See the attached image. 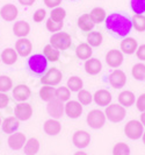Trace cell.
<instances>
[{
  "label": "cell",
  "mask_w": 145,
  "mask_h": 155,
  "mask_svg": "<svg viewBox=\"0 0 145 155\" xmlns=\"http://www.w3.org/2000/svg\"><path fill=\"white\" fill-rule=\"evenodd\" d=\"M129 154H130V148L124 142H118L113 148V155H129Z\"/></svg>",
  "instance_id": "cell-39"
},
{
  "label": "cell",
  "mask_w": 145,
  "mask_h": 155,
  "mask_svg": "<svg viewBox=\"0 0 145 155\" xmlns=\"http://www.w3.org/2000/svg\"><path fill=\"white\" fill-rule=\"evenodd\" d=\"M19 119L16 117H9V118H6L2 123V131L5 133H8V134H12L14 133L19 128Z\"/></svg>",
  "instance_id": "cell-21"
},
{
  "label": "cell",
  "mask_w": 145,
  "mask_h": 155,
  "mask_svg": "<svg viewBox=\"0 0 145 155\" xmlns=\"http://www.w3.org/2000/svg\"><path fill=\"white\" fill-rule=\"evenodd\" d=\"M74 155H87V154H86L85 152H81V150H80V152H77V153H74Z\"/></svg>",
  "instance_id": "cell-50"
},
{
  "label": "cell",
  "mask_w": 145,
  "mask_h": 155,
  "mask_svg": "<svg viewBox=\"0 0 145 155\" xmlns=\"http://www.w3.org/2000/svg\"><path fill=\"white\" fill-rule=\"evenodd\" d=\"M136 55H137L138 60L145 61V45H142L140 47H138V49L136 50Z\"/></svg>",
  "instance_id": "cell-46"
},
{
  "label": "cell",
  "mask_w": 145,
  "mask_h": 155,
  "mask_svg": "<svg viewBox=\"0 0 145 155\" xmlns=\"http://www.w3.org/2000/svg\"><path fill=\"white\" fill-rule=\"evenodd\" d=\"M76 54L80 60H86L87 61L88 58H91L93 51H92V48L88 43H80L77 47Z\"/></svg>",
  "instance_id": "cell-25"
},
{
  "label": "cell",
  "mask_w": 145,
  "mask_h": 155,
  "mask_svg": "<svg viewBox=\"0 0 145 155\" xmlns=\"http://www.w3.org/2000/svg\"><path fill=\"white\" fill-rule=\"evenodd\" d=\"M43 54L46 56V58L50 62H56L59 60V50L56 49L55 47H52L51 45H46L43 49Z\"/></svg>",
  "instance_id": "cell-28"
},
{
  "label": "cell",
  "mask_w": 145,
  "mask_h": 155,
  "mask_svg": "<svg viewBox=\"0 0 145 155\" xmlns=\"http://www.w3.org/2000/svg\"><path fill=\"white\" fill-rule=\"evenodd\" d=\"M70 96H71V91L70 89L66 86H61V87H58L56 90V98L59 99L61 101H69Z\"/></svg>",
  "instance_id": "cell-40"
},
{
  "label": "cell",
  "mask_w": 145,
  "mask_h": 155,
  "mask_svg": "<svg viewBox=\"0 0 145 155\" xmlns=\"http://www.w3.org/2000/svg\"><path fill=\"white\" fill-rule=\"evenodd\" d=\"M13 31H14V34L19 38H24L26 35L29 34L30 31V26L28 25V22L26 21H19L14 25L13 27Z\"/></svg>",
  "instance_id": "cell-26"
},
{
  "label": "cell",
  "mask_w": 145,
  "mask_h": 155,
  "mask_svg": "<svg viewBox=\"0 0 145 155\" xmlns=\"http://www.w3.org/2000/svg\"><path fill=\"white\" fill-rule=\"evenodd\" d=\"M93 101V96L91 94L90 91L87 90H80L78 92V101L81 104V105H88L91 104Z\"/></svg>",
  "instance_id": "cell-38"
},
{
  "label": "cell",
  "mask_w": 145,
  "mask_h": 155,
  "mask_svg": "<svg viewBox=\"0 0 145 155\" xmlns=\"http://www.w3.org/2000/svg\"><path fill=\"white\" fill-rule=\"evenodd\" d=\"M83 79L78 76H72L69 78L68 81V87L70 89V91H73V92H79L80 90H83Z\"/></svg>",
  "instance_id": "cell-32"
},
{
  "label": "cell",
  "mask_w": 145,
  "mask_h": 155,
  "mask_svg": "<svg viewBox=\"0 0 145 155\" xmlns=\"http://www.w3.org/2000/svg\"><path fill=\"white\" fill-rule=\"evenodd\" d=\"M19 1L23 6H30V5H33L35 2V0H19Z\"/></svg>",
  "instance_id": "cell-48"
},
{
  "label": "cell",
  "mask_w": 145,
  "mask_h": 155,
  "mask_svg": "<svg viewBox=\"0 0 145 155\" xmlns=\"http://www.w3.org/2000/svg\"><path fill=\"white\" fill-rule=\"evenodd\" d=\"M46 11L44 9H37L35 13H34V21L36 22H41L44 18H46Z\"/></svg>",
  "instance_id": "cell-44"
},
{
  "label": "cell",
  "mask_w": 145,
  "mask_h": 155,
  "mask_svg": "<svg viewBox=\"0 0 145 155\" xmlns=\"http://www.w3.org/2000/svg\"><path fill=\"white\" fill-rule=\"evenodd\" d=\"M0 61H1V58H0Z\"/></svg>",
  "instance_id": "cell-53"
},
{
  "label": "cell",
  "mask_w": 145,
  "mask_h": 155,
  "mask_svg": "<svg viewBox=\"0 0 145 155\" xmlns=\"http://www.w3.org/2000/svg\"><path fill=\"white\" fill-rule=\"evenodd\" d=\"M63 26H64L63 21L61 22H57V21H54L51 19H49L46 21V28H48V31H56L57 33V31H61V28H63Z\"/></svg>",
  "instance_id": "cell-42"
},
{
  "label": "cell",
  "mask_w": 145,
  "mask_h": 155,
  "mask_svg": "<svg viewBox=\"0 0 145 155\" xmlns=\"http://www.w3.org/2000/svg\"><path fill=\"white\" fill-rule=\"evenodd\" d=\"M61 131V125L57 119H49L44 123V132L49 135H57Z\"/></svg>",
  "instance_id": "cell-18"
},
{
  "label": "cell",
  "mask_w": 145,
  "mask_h": 155,
  "mask_svg": "<svg viewBox=\"0 0 145 155\" xmlns=\"http://www.w3.org/2000/svg\"><path fill=\"white\" fill-rule=\"evenodd\" d=\"M125 135L131 140H137L143 137L144 133V126L138 120H130L124 127Z\"/></svg>",
  "instance_id": "cell-5"
},
{
  "label": "cell",
  "mask_w": 145,
  "mask_h": 155,
  "mask_svg": "<svg viewBox=\"0 0 145 155\" xmlns=\"http://www.w3.org/2000/svg\"><path fill=\"white\" fill-rule=\"evenodd\" d=\"M39 97L41 99L44 101H52L54 98H56V90L54 87H51L50 85H44L43 87H41L39 90Z\"/></svg>",
  "instance_id": "cell-30"
},
{
  "label": "cell",
  "mask_w": 145,
  "mask_h": 155,
  "mask_svg": "<svg viewBox=\"0 0 145 155\" xmlns=\"http://www.w3.org/2000/svg\"><path fill=\"white\" fill-rule=\"evenodd\" d=\"M46 111L54 119H59L63 116V113L65 112V105L63 104L61 101L57 99V98H54L52 101H50L48 103Z\"/></svg>",
  "instance_id": "cell-8"
},
{
  "label": "cell",
  "mask_w": 145,
  "mask_h": 155,
  "mask_svg": "<svg viewBox=\"0 0 145 155\" xmlns=\"http://www.w3.org/2000/svg\"><path fill=\"white\" fill-rule=\"evenodd\" d=\"M131 21L137 31H145V16L143 14H135Z\"/></svg>",
  "instance_id": "cell-34"
},
{
  "label": "cell",
  "mask_w": 145,
  "mask_h": 155,
  "mask_svg": "<svg viewBox=\"0 0 145 155\" xmlns=\"http://www.w3.org/2000/svg\"><path fill=\"white\" fill-rule=\"evenodd\" d=\"M31 42L29 40H27L26 38H21L20 40H17L15 43V49L16 53L22 56V57H26L30 54L31 51Z\"/></svg>",
  "instance_id": "cell-16"
},
{
  "label": "cell",
  "mask_w": 145,
  "mask_h": 155,
  "mask_svg": "<svg viewBox=\"0 0 145 155\" xmlns=\"http://www.w3.org/2000/svg\"><path fill=\"white\" fill-rule=\"evenodd\" d=\"M140 123L143 124V126H145V112H142L140 114Z\"/></svg>",
  "instance_id": "cell-49"
},
{
  "label": "cell",
  "mask_w": 145,
  "mask_h": 155,
  "mask_svg": "<svg viewBox=\"0 0 145 155\" xmlns=\"http://www.w3.org/2000/svg\"><path fill=\"white\" fill-rule=\"evenodd\" d=\"M0 125H1V117H0Z\"/></svg>",
  "instance_id": "cell-52"
},
{
  "label": "cell",
  "mask_w": 145,
  "mask_h": 155,
  "mask_svg": "<svg viewBox=\"0 0 145 155\" xmlns=\"http://www.w3.org/2000/svg\"><path fill=\"white\" fill-rule=\"evenodd\" d=\"M106 119L107 117L105 114V112L100 110H92L87 116V124L93 130H99L105 125Z\"/></svg>",
  "instance_id": "cell-6"
},
{
  "label": "cell",
  "mask_w": 145,
  "mask_h": 155,
  "mask_svg": "<svg viewBox=\"0 0 145 155\" xmlns=\"http://www.w3.org/2000/svg\"><path fill=\"white\" fill-rule=\"evenodd\" d=\"M0 14H1L4 20H6V21H13V20H15V18L17 16V8L14 5L8 4V5H5L4 7L1 8Z\"/></svg>",
  "instance_id": "cell-22"
},
{
  "label": "cell",
  "mask_w": 145,
  "mask_h": 155,
  "mask_svg": "<svg viewBox=\"0 0 145 155\" xmlns=\"http://www.w3.org/2000/svg\"><path fill=\"white\" fill-rule=\"evenodd\" d=\"M108 78H109V84L114 89H121L127 83V76L122 70H114Z\"/></svg>",
  "instance_id": "cell-9"
},
{
  "label": "cell",
  "mask_w": 145,
  "mask_h": 155,
  "mask_svg": "<svg viewBox=\"0 0 145 155\" xmlns=\"http://www.w3.org/2000/svg\"><path fill=\"white\" fill-rule=\"evenodd\" d=\"M66 16V12L65 9L61 7H56L52 9V12L50 13V19L54 20V21H57V22H61Z\"/></svg>",
  "instance_id": "cell-37"
},
{
  "label": "cell",
  "mask_w": 145,
  "mask_h": 155,
  "mask_svg": "<svg viewBox=\"0 0 145 155\" xmlns=\"http://www.w3.org/2000/svg\"><path fill=\"white\" fill-rule=\"evenodd\" d=\"M92 20L94 21V23H101L103 22L106 19H107V14H106V11L101 7H95L93 8L90 13Z\"/></svg>",
  "instance_id": "cell-31"
},
{
  "label": "cell",
  "mask_w": 145,
  "mask_h": 155,
  "mask_svg": "<svg viewBox=\"0 0 145 155\" xmlns=\"http://www.w3.org/2000/svg\"><path fill=\"white\" fill-rule=\"evenodd\" d=\"M136 106L140 112H145V93L140 94L136 101Z\"/></svg>",
  "instance_id": "cell-43"
},
{
  "label": "cell",
  "mask_w": 145,
  "mask_h": 155,
  "mask_svg": "<svg viewBox=\"0 0 145 155\" xmlns=\"http://www.w3.org/2000/svg\"><path fill=\"white\" fill-rule=\"evenodd\" d=\"M94 21L92 20V18L90 14H83V15L79 16L78 19V27L84 31H90L94 28Z\"/></svg>",
  "instance_id": "cell-23"
},
{
  "label": "cell",
  "mask_w": 145,
  "mask_h": 155,
  "mask_svg": "<svg viewBox=\"0 0 145 155\" xmlns=\"http://www.w3.org/2000/svg\"><path fill=\"white\" fill-rule=\"evenodd\" d=\"M27 142L26 137L22 133H15V134H12L9 135L8 138V146L14 149V150H19L24 146V143Z\"/></svg>",
  "instance_id": "cell-15"
},
{
  "label": "cell",
  "mask_w": 145,
  "mask_h": 155,
  "mask_svg": "<svg viewBox=\"0 0 145 155\" xmlns=\"http://www.w3.org/2000/svg\"><path fill=\"white\" fill-rule=\"evenodd\" d=\"M61 78H63V74H61V70H58L57 68H51V69H49L46 71V75H43L41 82L44 85L54 86L61 83Z\"/></svg>",
  "instance_id": "cell-7"
},
{
  "label": "cell",
  "mask_w": 145,
  "mask_h": 155,
  "mask_svg": "<svg viewBox=\"0 0 145 155\" xmlns=\"http://www.w3.org/2000/svg\"><path fill=\"white\" fill-rule=\"evenodd\" d=\"M8 101H9V99H8L7 94L0 92V109H1V107H5L8 104Z\"/></svg>",
  "instance_id": "cell-47"
},
{
  "label": "cell",
  "mask_w": 145,
  "mask_h": 155,
  "mask_svg": "<svg viewBox=\"0 0 145 155\" xmlns=\"http://www.w3.org/2000/svg\"><path fill=\"white\" fill-rule=\"evenodd\" d=\"M142 138H143V142L145 143V132L143 133V137H142Z\"/></svg>",
  "instance_id": "cell-51"
},
{
  "label": "cell",
  "mask_w": 145,
  "mask_h": 155,
  "mask_svg": "<svg viewBox=\"0 0 145 155\" xmlns=\"http://www.w3.org/2000/svg\"><path fill=\"white\" fill-rule=\"evenodd\" d=\"M30 89L28 87L27 85H23V84H20V85H17L14 87V90H13V96H14V98H15L16 101H27L29 97H30Z\"/></svg>",
  "instance_id": "cell-17"
},
{
  "label": "cell",
  "mask_w": 145,
  "mask_h": 155,
  "mask_svg": "<svg viewBox=\"0 0 145 155\" xmlns=\"http://www.w3.org/2000/svg\"><path fill=\"white\" fill-rule=\"evenodd\" d=\"M106 28L115 35L124 38L131 31L132 21L127 15H123L121 13H112L106 19Z\"/></svg>",
  "instance_id": "cell-1"
},
{
  "label": "cell",
  "mask_w": 145,
  "mask_h": 155,
  "mask_svg": "<svg viewBox=\"0 0 145 155\" xmlns=\"http://www.w3.org/2000/svg\"><path fill=\"white\" fill-rule=\"evenodd\" d=\"M73 145L78 148H86L91 142V135L86 131H77L72 137Z\"/></svg>",
  "instance_id": "cell-10"
},
{
  "label": "cell",
  "mask_w": 145,
  "mask_h": 155,
  "mask_svg": "<svg viewBox=\"0 0 145 155\" xmlns=\"http://www.w3.org/2000/svg\"><path fill=\"white\" fill-rule=\"evenodd\" d=\"M1 60H2V62L5 63V64H8V65L14 64L16 62V60H17V53L14 49H12V48H7V49H5L2 51Z\"/></svg>",
  "instance_id": "cell-27"
},
{
  "label": "cell",
  "mask_w": 145,
  "mask_h": 155,
  "mask_svg": "<svg viewBox=\"0 0 145 155\" xmlns=\"http://www.w3.org/2000/svg\"><path fill=\"white\" fill-rule=\"evenodd\" d=\"M39 150V142L37 139L30 138L24 143V153L27 155H35Z\"/></svg>",
  "instance_id": "cell-29"
},
{
  "label": "cell",
  "mask_w": 145,
  "mask_h": 155,
  "mask_svg": "<svg viewBox=\"0 0 145 155\" xmlns=\"http://www.w3.org/2000/svg\"><path fill=\"white\" fill-rule=\"evenodd\" d=\"M138 49V43L137 41L132 38H125L121 42V50L124 54L131 55L134 54L136 50Z\"/></svg>",
  "instance_id": "cell-20"
},
{
  "label": "cell",
  "mask_w": 145,
  "mask_h": 155,
  "mask_svg": "<svg viewBox=\"0 0 145 155\" xmlns=\"http://www.w3.org/2000/svg\"><path fill=\"white\" fill-rule=\"evenodd\" d=\"M132 76L137 81H143L145 79V64L144 63H137L132 67Z\"/></svg>",
  "instance_id": "cell-33"
},
{
  "label": "cell",
  "mask_w": 145,
  "mask_h": 155,
  "mask_svg": "<svg viewBox=\"0 0 145 155\" xmlns=\"http://www.w3.org/2000/svg\"><path fill=\"white\" fill-rule=\"evenodd\" d=\"M136 101L135 94L131 91H122L118 94V103L124 106V107H130L134 105V103Z\"/></svg>",
  "instance_id": "cell-24"
},
{
  "label": "cell",
  "mask_w": 145,
  "mask_h": 155,
  "mask_svg": "<svg viewBox=\"0 0 145 155\" xmlns=\"http://www.w3.org/2000/svg\"><path fill=\"white\" fill-rule=\"evenodd\" d=\"M43 1L46 5V7L49 8H56L61 4V0H43Z\"/></svg>",
  "instance_id": "cell-45"
},
{
  "label": "cell",
  "mask_w": 145,
  "mask_h": 155,
  "mask_svg": "<svg viewBox=\"0 0 145 155\" xmlns=\"http://www.w3.org/2000/svg\"><path fill=\"white\" fill-rule=\"evenodd\" d=\"M102 69V63L98 58H88L85 62V70L90 75H98Z\"/></svg>",
  "instance_id": "cell-19"
},
{
  "label": "cell",
  "mask_w": 145,
  "mask_h": 155,
  "mask_svg": "<svg viewBox=\"0 0 145 155\" xmlns=\"http://www.w3.org/2000/svg\"><path fill=\"white\" fill-rule=\"evenodd\" d=\"M12 87V79L7 76H0V92H6Z\"/></svg>",
  "instance_id": "cell-41"
},
{
  "label": "cell",
  "mask_w": 145,
  "mask_h": 155,
  "mask_svg": "<svg viewBox=\"0 0 145 155\" xmlns=\"http://www.w3.org/2000/svg\"><path fill=\"white\" fill-rule=\"evenodd\" d=\"M50 45L58 50H66L72 45L71 35L65 31H57L50 38Z\"/></svg>",
  "instance_id": "cell-2"
},
{
  "label": "cell",
  "mask_w": 145,
  "mask_h": 155,
  "mask_svg": "<svg viewBox=\"0 0 145 155\" xmlns=\"http://www.w3.org/2000/svg\"><path fill=\"white\" fill-rule=\"evenodd\" d=\"M105 114L107 117V119L112 123H120L122 121L123 119L125 118L127 114V111L125 107L122 106L121 104H109L106 111H105Z\"/></svg>",
  "instance_id": "cell-3"
},
{
  "label": "cell",
  "mask_w": 145,
  "mask_h": 155,
  "mask_svg": "<svg viewBox=\"0 0 145 155\" xmlns=\"http://www.w3.org/2000/svg\"><path fill=\"white\" fill-rule=\"evenodd\" d=\"M106 62L110 68H118L123 63V54L120 50L112 49L106 55Z\"/></svg>",
  "instance_id": "cell-12"
},
{
  "label": "cell",
  "mask_w": 145,
  "mask_h": 155,
  "mask_svg": "<svg viewBox=\"0 0 145 155\" xmlns=\"http://www.w3.org/2000/svg\"><path fill=\"white\" fill-rule=\"evenodd\" d=\"M28 67L29 69L37 74V75H41L43 74L46 70V67H48V60L46 58V56L42 54H35L29 57L28 60Z\"/></svg>",
  "instance_id": "cell-4"
},
{
  "label": "cell",
  "mask_w": 145,
  "mask_h": 155,
  "mask_svg": "<svg viewBox=\"0 0 145 155\" xmlns=\"http://www.w3.org/2000/svg\"><path fill=\"white\" fill-rule=\"evenodd\" d=\"M87 43L91 47H99L102 43V34L99 31H92L87 36Z\"/></svg>",
  "instance_id": "cell-35"
},
{
  "label": "cell",
  "mask_w": 145,
  "mask_h": 155,
  "mask_svg": "<svg viewBox=\"0 0 145 155\" xmlns=\"http://www.w3.org/2000/svg\"><path fill=\"white\" fill-rule=\"evenodd\" d=\"M65 113L71 119H77L83 113V106L79 101H69L65 104Z\"/></svg>",
  "instance_id": "cell-11"
},
{
  "label": "cell",
  "mask_w": 145,
  "mask_h": 155,
  "mask_svg": "<svg viewBox=\"0 0 145 155\" xmlns=\"http://www.w3.org/2000/svg\"><path fill=\"white\" fill-rule=\"evenodd\" d=\"M93 99L99 106H108L112 103V93L106 89H100L94 93Z\"/></svg>",
  "instance_id": "cell-14"
},
{
  "label": "cell",
  "mask_w": 145,
  "mask_h": 155,
  "mask_svg": "<svg viewBox=\"0 0 145 155\" xmlns=\"http://www.w3.org/2000/svg\"><path fill=\"white\" fill-rule=\"evenodd\" d=\"M33 114V109L29 104L27 103H20L15 106V117L19 120H28Z\"/></svg>",
  "instance_id": "cell-13"
},
{
  "label": "cell",
  "mask_w": 145,
  "mask_h": 155,
  "mask_svg": "<svg viewBox=\"0 0 145 155\" xmlns=\"http://www.w3.org/2000/svg\"><path fill=\"white\" fill-rule=\"evenodd\" d=\"M130 7H131L134 13L143 14V13H145V0H131Z\"/></svg>",
  "instance_id": "cell-36"
}]
</instances>
